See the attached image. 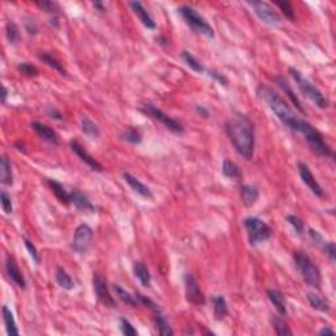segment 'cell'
<instances>
[{
	"label": "cell",
	"instance_id": "obj_1",
	"mask_svg": "<svg viewBox=\"0 0 336 336\" xmlns=\"http://www.w3.org/2000/svg\"><path fill=\"white\" fill-rule=\"evenodd\" d=\"M226 134L235 151L246 160L254 158L255 125L246 115L235 113L226 121Z\"/></svg>",
	"mask_w": 336,
	"mask_h": 336
},
{
	"label": "cell",
	"instance_id": "obj_2",
	"mask_svg": "<svg viewBox=\"0 0 336 336\" xmlns=\"http://www.w3.org/2000/svg\"><path fill=\"white\" fill-rule=\"evenodd\" d=\"M257 95L260 96L261 99L267 102V105L269 106L270 110L276 115L277 119L280 120L284 125L289 128L290 130L300 133V134H302L303 137H305V135L314 128L306 120L298 117V116L296 115V112L292 109V106H290L278 93L274 92L273 89L260 86L257 88Z\"/></svg>",
	"mask_w": 336,
	"mask_h": 336
},
{
	"label": "cell",
	"instance_id": "obj_3",
	"mask_svg": "<svg viewBox=\"0 0 336 336\" xmlns=\"http://www.w3.org/2000/svg\"><path fill=\"white\" fill-rule=\"evenodd\" d=\"M293 260L297 270L300 272L303 281L311 288L320 289V287H322V274H320L318 265L310 259L309 255L302 252V251H294Z\"/></svg>",
	"mask_w": 336,
	"mask_h": 336
},
{
	"label": "cell",
	"instance_id": "obj_4",
	"mask_svg": "<svg viewBox=\"0 0 336 336\" xmlns=\"http://www.w3.org/2000/svg\"><path fill=\"white\" fill-rule=\"evenodd\" d=\"M289 73H290V75L293 76V79H294V82H296L297 87H298V89H300L301 93H302L305 97H307L309 100H311V101H313L314 104L318 106V108H320V109L328 108L329 106L328 99H327L326 96L320 92L319 89L314 86L313 83L310 82L309 79H306V78H305V76H303L302 74L298 71V70L294 69V67H289Z\"/></svg>",
	"mask_w": 336,
	"mask_h": 336
},
{
	"label": "cell",
	"instance_id": "obj_5",
	"mask_svg": "<svg viewBox=\"0 0 336 336\" xmlns=\"http://www.w3.org/2000/svg\"><path fill=\"white\" fill-rule=\"evenodd\" d=\"M178 12L180 14V16L184 19L185 23L188 24L189 27L195 30L196 33L202 34V36L208 37V38H214L215 33L213 27H211L208 21L205 20L204 16L198 14L195 8L189 7V6H182V7L178 10Z\"/></svg>",
	"mask_w": 336,
	"mask_h": 336
},
{
	"label": "cell",
	"instance_id": "obj_6",
	"mask_svg": "<svg viewBox=\"0 0 336 336\" xmlns=\"http://www.w3.org/2000/svg\"><path fill=\"white\" fill-rule=\"evenodd\" d=\"M244 228L247 230L248 242L251 246H257L268 241L272 237V229L268 223L257 217H247L243 221Z\"/></svg>",
	"mask_w": 336,
	"mask_h": 336
},
{
	"label": "cell",
	"instance_id": "obj_7",
	"mask_svg": "<svg viewBox=\"0 0 336 336\" xmlns=\"http://www.w3.org/2000/svg\"><path fill=\"white\" fill-rule=\"evenodd\" d=\"M142 110L146 113L147 116H150L151 119L156 120L158 122H160L161 125L167 128L168 130H171L172 133H176V134H182L184 132V128H183L182 122H179L178 120L172 119L167 113H164L161 109L156 108L152 104H145Z\"/></svg>",
	"mask_w": 336,
	"mask_h": 336
},
{
	"label": "cell",
	"instance_id": "obj_8",
	"mask_svg": "<svg viewBox=\"0 0 336 336\" xmlns=\"http://www.w3.org/2000/svg\"><path fill=\"white\" fill-rule=\"evenodd\" d=\"M93 241V231L87 223H82L76 228L74 233L71 248L76 254H86L91 248Z\"/></svg>",
	"mask_w": 336,
	"mask_h": 336
},
{
	"label": "cell",
	"instance_id": "obj_9",
	"mask_svg": "<svg viewBox=\"0 0 336 336\" xmlns=\"http://www.w3.org/2000/svg\"><path fill=\"white\" fill-rule=\"evenodd\" d=\"M247 4L254 10L256 16L264 24H267L269 27H278L281 24L280 15L277 14L276 10L267 2H247Z\"/></svg>",
	"mask_w": 336,
	"mask_h": 336
},
{
	"label": "cell",
	"instance_id": "obj_10",
	"mask_svg": "<svg viewBox=\"0 0 336 336\" xmlns=\"http://www.w3.org/2000/svg\"><path fill=\"white\" fill-rule=\"evenodd\" d=\"M184 284L187 301L192 303L193 306H204L205 302H206V298H205L204 293H202L197 278L192 273H185Z\"/></svg>",
	"mask_w": 336,
	"mask_h": 336
},
{
	"label": "cell",
	"instance_id": "obj_11",
	"mask_svg": "<svg viewBox=\"0 0 336 336\" xmlns=\"http://www.w3.org/2000/svg\"><path fill=\"white\" fill-rule=\"evenodd\" d=\"M93 284V292H95L97 300L106 307H116V302L113 300L112 294L109 293L106 280L100 273H93L92 277Z\"/></svg>",
	"mask_w": 336,
	"mask_h": 336
},
{
	"label": "cell",
	"instance_id": "obj_12",
	"mask_svg": "<svg viewBox=\"0 0 336 336\" xmlns=\"http://www.w3.org/2000/svg\"><path fill=\"white\" fill-rule=\"evenodd\" d=\"M297 167H298V172H300L301 179H302V182L305 183L307 188L313 192L316 197H324V191H323V188L315 179V176L313 175V172L310 171L309 165H307L306 163H303V161H298Z\"/></svg>",
	"mask_w": 336,
	"mask_h": 336
},
{
	"label": "cell",
	"instance_id": "obj_13",
	"mask_svg": "<svg viewBox=\"0 0 336 336\" xmlns=\"http://www.w3.org/2000/svg\"><path fill=\"white\" fill-rule=\"evenodd\" d=\"M70 147H71V150L74 151V154H75L76 156L80 159V160L84 161V163H86V164L88 165L91 170H93V171H97V172L104 171V167H102L101 163L96 160L92 155L89 154L86 148L80 145L79 142L75 141V139H73V141L70 142Z\"/></svg>",
	"mask_w": 336,
	"mask_h": 336
},
{
	"label": "cell",
	"instance_id": "obj_14",
	"mask_svg": "<svg viewBox=\"0 0 336 336\" xmlns=\"http://www.w3.org/2000/svg\"><path fill=\"white\" fill-rule=\"evenodd\" d=\"M6 270H7L8 277L11 278V281L19 287L20 289H25L27 288V281H25V277H24L23 272L17 265L16 260H15L12 256L7 257V261H6Z\"/></svg>",
	"mask_w": 336,
	"mask_h": 336
},
{
	"label": "cell",
	"instance_id": "obj_15",
	"mask_svg": "<svg viewBox=\"0 0 336 336\" xmlns=\"http://www.w3.org/2000/svg\"><path fill=\"white\" fill-rule=\"evenodd\" d=\"M70 201H71V204H74V206H75L78 210L82 211V213H89V214H91V213H95L96 211L95 205L80 191L74 189L73 192H70Z\"/></svg>",
	"mask_w": 336,
	"mask_h": 336
},
{
	"label": "cell",
	"instance_id": "obj_16",
	"mask_svg": "<svg viewBox=\"0 0 336 336\" xmlns=\"http://www.w3.org/2000/svg\"><path fill=\"white\" fill-rule=\"evenodd\" d=\"M30 128L33 129L34 132L40 135L43 141L49 142L51 145H58V143H60V135H58V133H57L54 129L50 128V126L45 125L42 122L33 121L30 124Z\"/></svg>",
	"mask_w": 336,
	"mask_h": 336
},
{
	"label": "cell",
	"instance_id": "obj_17",
	"mask_svg": "<svg viewBox=\"0 0 336 336\" xmlns=\"http://www.w3.org/2000/svg\"><path fill=\"white\" fill-rule=\"evenodd\" d=\"M129 6L132 7L133 12L137 15V17H138L139 21H141L143 27L147 28V29H151V30H154L155 28H156V24H155L154 19H152V16L150 15V12L146 10L145 6H143L141 2H130Z\"/></svg>",
	"mask_w": 336,
	"mask_h": 336
},
{
	"label": "cell",
	"instance_id": "obj_18",
	"mask_svg": "<svg viewBox=\"0 0 336 336\" xmlns=\"http://www.w3.org/2000/svg\"><path fill=\"white\" fill-rule=\"evenodd\" d=\"M239 196H241V201L246 208H252L259 200L260 192L256 185H247L243 184L239 187Z\"/></svg>",
	"mask_w": 336,
	"mask_h": 336
},
{
	"label": "cell",
	"instance_id": "obj_19",
	"mask_svg": "<svg viewBox=\"0 0 336 336\" xmlns=\"http://www.w3.org/2000/svg\"><path fill=\"white\" fill-rule=\"evenodd\" d=\"M122 176H124V180L128 183L129 187H130L137 195L142 196V197L145 198H154L151 189L148 188L146 184H143L139 179H137L135 176H133L132 174H129V172H124V175Z\"/></svg>",
	"mask_w": 336,
	"mask_h": 336
},
{
	"label": "cell",
	"instance_id": "obj_20",
	"mask_svg": "<svg viewBox=\"0 0 336 336\" xmlns=\"http://www.w3.org/2000/svg\"><path fill=\"white\" fill-rule=\"evenodd\" d=\"M267 297L268 300L272 302V305L274 306V309L277 310V313L280 314L281 316H285L288 314V309H287V301L284 298L283 293H281L280 290L277 289H268L267 290Z\"/></svg>",
	"mask_w": 336,
	"mask_h": 336
},
{
	"label": "cell",
	"instance_id": "obj_21",
	"mask_svg": "<svg viewBox=\"0 0 336 336\" xmlns=\"http://www.w3.org/2000/svg\"><path fill=\"white\" fill-rule=\"evenodd\" d=\"M306 298L309 301L310 306L313 309L318 310V311H322V313H329L331 311V306H329L328 300H326L324 297H322L320 294L314 293V292H309L306 294Z\"/></svg>",
	"mask_w": 336,
	"mask_h": 336
},
{
	"label": "cell",
	"instance_id": "obj_22",
	"mask_svg": "<svg viewBox=\"0 0 336 336\" xmlns=\"http://www.w3.org/2000/svg\"><path fill=\"white\" fill-rule=\"evenodd\" d=\"M211 303H213V311H214L215 320H223L229 315L228 302L223 296L211 297Z\"/></svg>",
	"mask_w": 336,
	"mask_h": 336
},
{
	"label": "cell",
	"instance_id": "obj_23",
	"mask_svg": "<svg viewBox=\"0 0 336 336\" xmlns=\"http://www.w3.org/2000/svg\"><path fill=\"white\" fill-rule=\"evenodd\" d=\"M0 178H2V183L4 185H11L14 184V174H12V164L8 156L3 155L0 158Z\"/></svg>",
	"mask_w": 336,
	"mask_h": 336
},
{
	"label": "cell",
	"instance_id": "obj_24",
	"mask_svg": "<svg viewBox=\"0 0 336 336\" xmlns=\"http://www.w3.org/2000/svg\"><path fill=\"white\" fill-rule=\"evenodd\" d=\"M276 82H277V84L280 86V88L283 89L284 92L287 93V96L290 99V101L293 102V105L296 106V108L298 109V110H300V112L302 113V115H305V109L302 108V104H301L300 99L297 97V95H296V93H294V91H293V89H292V87H290L289 83H288L287 80L284 79L283 76H277Z\"/></svg>",
	"mask_w": 336,
	"mask_h": 336
},
{
	"label": "cell",
	"instance_id": "obj_25",
	"mask_svg": "<svg viewBox=\"0 0 336 336\" xmlns=\"http://www.w3.org/2000/svg\"><path fill=\"white\" fill-rule=\"evenodd\" d=\"M154 320L155 324H156V328H158L159 335L161 336L174 335V329H172L171 326H170V322L167 320V318L161 314L160 307L154 310Z\"/></svg>",
	"mask_w": 336,
	"mask_h": 336
},
{
	"label": "cell",
	"instance_id": "obj_26",
	"mask_svg": "<svg viewBox=\"0 0 336 336\" xmlns=\"http://www.w3.org/2000/svg\"><path fill=\"white\" fill-rule=\"evenodd\" d=\"M133 270H134L135 277L138 278L139 283L142 284V287L148 288L150 284H151V274H150V270L146 267L145 264L142 261H135L133 264Z\"/></svg>",
	"mask_w": 336,
	"mask_h": 336
},
{
	"label": "cell",
	"instance_id": "obj_27",
	"mask_svg": "<svg viewBox=\"0 0 336 336\" xmlns=\"http://www.w3.org/2000/svg\"><path fill=\"white\" fill-rule=\"evenodd\" d=\"M2 311H3V320L4 324H6V329H7V333L10 336H17L19 335V328L16 326V320H15L14 313L11 311V309L8 306L4 305L2 307Z\"/></svg>",
	"mask_w": 336,
	"mask_h": 336
},
{
	"label": "cell",
	"instance_id": "obj_28",
	"mask_svg": "<svg viewBox=\"0 0 336 336\" xmlns=\"http://www.w3.org/2000/svg\"><path fill=\"white\" fill-rule=\"evenodd\" d=\"M47 184H49V187L51 188L55 197L60 200V202H62V204L65 205L71 204V201H70V192H67L66 188H65L60 182H57V180H49Z\"/></svg>",
	"mask_w": 336,
	"mask_h": 336
},
{
	"label": "cell",
	"instance_id": "obj_29",
	"mask_svg": "<svg viewBox=\"0 0 336 336\" xmlns=\"http://www.w3.org/2000/svg\"><path fill=\"white\" fill-rule=\"evenodd\" d=\"M113 288H115V292H116V294H117V297H119L122 302L126 303V305H129V306H132V307L141 306V303H139V300H138V297H137V294L129 293L128 290H125L124 288L120 287V285H115Z\"/></svg>",
	"mask_w": 336,
	"mask_h": 336
},
{
	"label": "cell",
	"instance_id": "obj_30",
	"mask_svg": "<svg viewBox=\"0 0 336 336\" xmlns=\"http://www.w3.org/2000/svg\"><path fill=\"white\" fill-rule=\"evenodd\" d=\"M222 174L226 178L234 179V180H238V179H241L243 176L241 168L238 167L237 163H234L230 159H225L223 163H222Z\"/></svg>",
	"mask_w": 336,
	"mask_h": 336
},
{
	"label": "cell",
	"instance_id": "obj_31",
	"mask_svg": "<svg viewBox=\"0 0 336 336\" xmlns=\"http://www.w3.org/2000/svg\"><path fill=\"white\" fill-rule=\"evenodd\" d=\"M80 125H82V132L84 133L89 139L100 138V134H101V133H100L99 126L96 125L92 120H89L88 117H83Z\"/></svg>",
	"mask_w": 336,
	"mask_h": 336
},
{
	"label": "cell",
	"instance_id": "obj_32",
	"mask_svg": "<svg viewBox=\"0 0 336 336\" xmlns=\"http://www.w3.org/2000/svg\"><path fill=\"white\" fill-rule=\"evenodd\" d=\"M55 280L57 284L65 290H73L74 288H75V284H74V280L71 278V276H70L62 267L57 268Z\"/></svg>",
	"mask_w": 336,
	"mask_h": 336
},
{
	"label": "cell",
	"instance_id": "obj_33",
	"mask_svg": "<svg viewBox=\"0 0 336 336\" xmlns=\"http://www.w3.org/2000/svg\"><path fill=\"white\" fill-rule=\"evenodd\" d=\"M38 58H40V61H42L43 63H46L47 66L51 67V69L55 70V71H58V73H60L61 75H67L66 69L63 67L62 63H61L60 61L57 60L55 57L51 55V54H49V53H40V54H38Z\"/></svg>",
	"mask_w": 336,
	"mask_h": 336
},
{
	"label": "cell",
	"instance_id": "obj_34",
	"mask_svg": "<svg viewBox=\"0 0 336 336\" xmlns=\"http://www.w3.org/2000/svg\"><path fill=\"white\" fill-rule=\"evenodd\" d=\"M182 58L184 60V62L187 63L193 71H195V73L198 74L206 73V69H205L204 65H202V63L200 62V61H198L191 51H188V50H184V51H183Z\"/></svg>",
	"mask_w": 336,
	"mask_h": 336
},
{
	"label": "cell",
	"instance_id": "obj_35",
	"mask_svg": "<svg viewBox=\"0 0 336 336\" xmlns=\"http://www.w3.org/2000/svg\"><path fill=\"white\" fill-rule=\"evenodd\" d=\"M121 139L126 141L128 143H132V145H139L142 142V133L139 132L138 129L128 128L121 134Z\"/></svg>",
	"mask_w": 336,
	"mask_h": 336
},
{
	"label": "cell",
	"instance_id": "obj_36",
	"mask_svg": "<svg viewBox=\"0 0 336 336\" xmlns=\"http://www.w3.org/2000/svg\"><path fill=\"white\" fill-rule=\"evenodd\" d=\"M270 322H272V327L274 328V331H276L277 335H292V329L289 328V326H288V323L285 322V320L283 319V318H277V316H273L272 319H270Z\"/></svg>",
	"mask_w": 336,
	"mask_h": 336
},
{
	"label": "cell",
	"instance_id": "obj_37",
	"mask_svg": "<svg viewBox=\"0 0 336 336\" xmlns=\"http://www.w3.org/2000/svg\"><path fill=\"white\" fill-rule=\"evenodd\" d=\"M6 37L10 43H16L20 40V33H19V28L14 21H8L6 25Z\"/></svg>",
	"mask_w": 336,
	"mask_h": 336
},
{
	"label": "cell",
	"instance_id": "obj_38",
	"mask_svg": "<svg viewBox=\"0 0 336 336\" xmlns=\"http://www.w3.org/2000/svg\"><path fill=\"white\" fill-rule=\"evenodd\" d=\"M287 221L292 225V228L294 229V231L297 233V235L302 237L305 234V222L302 221V218H300L298 215L289 214L287 217Z\"/></svg>",
	"mask_w": 336,
	"mask_h": 336
},
{
	"label": "cell",
	"instance_id": "obj_39",
	"mask_svg": "<svg viewBox=\"0 0 336 336\" xmlns=\"http://www.w3.org/2000/svg\"><path fill=\"white\" fill-rule=\"evenodd\" d=\"M0 202H2V208H3L6 214H12L14 213V205H12V198H11L10 193L6 191H2L0 193Z\"/></svg>",
	"mask_w": 336,
	"mask_h": 336
},
{
	"label": "cell",
	"instance_id": "obj_40",
	"mask_svg": "<svg viewBox=\"0 0 336 336\" xmlns=\"http://www.w3.org/2000/svg\"><path fill=\"white\" fill-rule=\"evenodd\" d=\"M17 70H19L23 75L29 76V78H34V76L38 75V69L29 62L20 63V65L17 66Z\"/></svg>",
	"mask_w": 336,
	"mask_h": 336
},
{
	"label": "cell",
	"instance_id": "obj_41",
	"mask_svg": "<svg viewBox=\"0 0 336 336\" xmlns=\"http://www.w3.org/2000/svg\"><path fill=\"white\" fill-rule=\"evenodd\" d=\"M120 329L121 332L126 336H137L138 335V331L134 328L132 323L129 322L126 318H120Z\"/></svg>",
	"mask_w": 336,
	"mask_h": 336
},
{
	"label": "cell",
	"instance_id": "obj_42",
	"mask_svg": "<svg viewBox=\"0 0 336 336\" xmlns=\"http://www.w3.org/2000/svg\"><path fill=\"white\" fill-rule=\"evenodd\" d=\"M276 6L277 7L281 8L284 16L288 17V19L292 21L296 20V16H294V10H293V7H292V4L288 3V2H277Z\"/></svg>",
	"mask_w": 336,
	"mask_h": 336
},
{
	"label": "cell",
	"instance_id": "obj_43",
	"mask_svg": "<svg viewBox=\"0 0 336 336\" xmlns=\"http://www.w3.org/2000/svg\"><path fill=\"white\" fill-rule=\"evenodd\" d=\"M37 7H40L41 10L47 12V14L55 15L58 11V4L54 2H49V0H42V2H36Z\"/></svg>",
	"mask_w": 336,
	"mask_h": 336
},
{
	"label": "cell",
	"instance_id": "obj_44",
	"mask_svg": "<svg viewBox=\"0 0 336 336\" xmlns=\"http://www.w3.org/2000/svg\"><path fill=\"white\" fill-rule=\"evenodd\" d=\"M24 244H25V247H27L28 252H29L30 257H32V260H33L36 264H40V261H41L40 254H38V251H37L36 246H34V244L29 241V239H27V238L24 239Z\"/></svg>",
	"mask_w": 336,
	"mask_h": 336
},
{
	"label": "cell",
	"instance_id": "obj_45",
	"mask_svg": "<svg viewBox=\"0 0 336 336\" xmlns=\"http://www.w3.org/2000/svg\"><path fill=\"white\" fill-rule=\"evenodd\" d=\"M206 74H208L210 78H213V79H214L217 83L222 84L223 87H228L229 79L223 75V74L218 73V71H215V70H206Z\"/></svg>",
	"mask_w": 336,
	"mask_h": 336
},
{
	"label": "cell",
	"instance_id": "obj_46",
	"mask_svg": "<svg viewBox=\"0 0 336 336\" xmlns=\"http://www.w3.org/2000/svg\"><path fill=\"white\" fill-rule=\"evenodd\" d=\"M323 251L324 254L328 256V259L331 260V263H335L336 259V246L333 242H328V243L323 244Z\"/></svg>",
	"mask_w": 336,
	"mask_h": 336
},
{
	"label": "cell",
	"instance_id": "obj_47",
	"mask_svg": "<svg viewBox=\"0 0 336 336\" xmlns=\"http://www.w3.org/2000/svg\"><path fill=\"white\" fill-rule=\"evenodd\" d=\"M307 235H309L310 239H311V241H313L315 244H318V246H323V244L326 243V242H324V238H323V235L320 234L318 230H314V229H309V230H307Z\"/></svg>",
	"mask_w": 336,
	"mask_h": 336
},
{
	"label": "cell",
	"instance_id": "obj_48",
	"mask_svg": "<svg viewBox=\"0 0 336 336\" xmlns=\"http://www.w3.org/2000/svg\"><path fill=\"white\" fill-rule=\"evenodd\" d=\"M25 29H27L29 34H37V32H38V27H37L36 21L33 19H27L25 20Z\"/></svg>",
	"mask_w": 336,
	"mask_h": 336
},
{
	"label": "cell",
	"instance_id": "obj_49",
	"mask_svg": "<svg viewBox=\"0 0 336 336\" xmlns=\"http://www.w3.org/2000/svg\"><path fill=\"white\" fill-rule=\"evenodd\" d=\"M46 112H47V116H49L50 119L58 120V121H62V120H63L62 113H61L57 108H54V106H49Z\"/></svg>",
	"mask_w": 336,
	"mask_h": 336
},
{
	"label": "cell",
	"instance_id": "obj_50",
	"mask_svg": "<svg viewBox=\"0 0 336 336\" xmlns=\"http://www.w3.org/2000/svg\"><path fill=\"white\" fill-rule=\"evenodd\" d=\"M92 6L96 8V10L99 11V12H105L106 11L105 3H102V2H93Z\"/></svg>",
	"mask_w": 336,
	"mask_h": 336
},
{
	"label": "cell",
	"instance_id": "obj_51",
	"mask_svg": "<svg viewBox=\"0 0 336 336\" xmlns=\"http://www.w3.org/2000/svg\"><path fill=\"white\" fill-rule=\"evenodd\" d=\"M196 112H197L200 116H202V117H208V116H209L208 109L204 108V106H201V105L196 106Z\"/></svg>",
	"mask_w": 336,
	"mask_h": 336
},
{
	"label": "cell",
	"instance_id": "obj_52",
	"mask_svg": "<svg viewBox=\"0 0 336 336\" xmlns=\"http://www.w3.org/2000/svg\"><path fill=\"white\" fill-rule=\"evenodd\" d=\"M332 333H335V331L329 327H323L319 331V335H332Z\"/></svg>",
	"mask_w": 336,
	"mask_h": 336
},
{
	"label": "cell",
	"instance_id": "obj_53",
	"mask_svg": "<svg viewBox=\"0 0 336 336\" xmlns=\"http://www.w3.org/2000/svg\"><path fill=\"white\" fill-rule=\"evenodd\" d=\"M2 88H3V93H2V100H3V102H6V100H7V96H8V89H7V87H6V86H3Z\"/></svg>",
	"mask_w": 336,
	"mask_h": 336
},
{
	"label": "cell",
	"instance_id": "obj_54",
	"mask_svg": "<svg viewBox=\"0 0 336 336\" xmlns=\"http://www.w3.org/2000/svg\"><path fill=\"white\" fill-rule=\"evenodd\" d=\"M15 147L17 148V150H20V151H23V152H25V147H24V143H16V145H15Z\"/></svg>",
	"mask_w": 336,
	"mask_h": 336
}]
</instances>
